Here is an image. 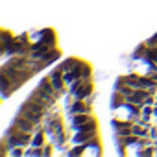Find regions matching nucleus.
Wrapping results in <instances>:
<instances>
[{
    "mask_svg": "<svg viewBox=\"0 0 157 157\" xmlns=\"http://www.w3.org/2000/svg\"><path fill=\"white\" fill-rule=\"evenodd\" d=\"M33 70H30V68H17V67H13V65H10V63H4L2 65V70H0V76H6V78H10L11 82H15V83H21V85H24L30 78H33Z\"/></svg>",
    "mask_w": 157,
    "mask_h": 157,
    "instance_id": "nucleus-1",
    "label": "nucleus"
},
{
    "mask_svg": "<svg viewBox=\"0 0 157 157\" xmlns=\"http://www.w3.org/2000/svg\"><path fill=\"white\" fill-rule=\"evenodd\" d=\"M70 94L76 98V100H85L93 94V82H91V78H80V80H76L72 82L70 85Z\"/></svg>",
    "mask_w": 157,
    "mask_h": 157,
    "instance_id": "nucleus-2",
    "label": "nucleus"
},
{
    "mask_svg": "<svg viewBox=\"0 0 157 157\" xmlns=\"http://www.w3.org/2000/svg\"><path fill=\"white\" fill-rule=\"evenodd\" d=\"M13 126H17V128H19V129H22V131H28V133H35V131L39 129V126H37V124H33L32 120H28V118H24V117H21V115H17V117H15Z\"/></svg>",
    "mask_w": 157,
    "mask_h": 157,
    "instance_id": "nucleus-3",
    "label": "nucleus"
},
{
    "mask_svg": "<svg viewBox=\"0 0 157 157\" xmlns=\"http://www.w3.org/2000/svg\"><path fill=\"white\" fill-rule=\"evenodd\" d=\"M82 155H87V153H91V155H100L102 153V150H100V137L96 135L94 139H91L89 142H85V144H82Z\"/></svg>",
    "mask_w": 157,
    "mask_h": 157,
    "instance_id": "nucleus-4",
    "label": "nucleus"
},
{
    "mask_svg": "<svg viewBox=\"0 0 157 157\" xmlns=\"http://www.w3.org/2000/svg\"><path fill=\"white\" fill-rule=\"evenodd\" d=\"M91 109H93V105L89 104V102H85V100H76L74 104H70L68 105V115H78V113H91Z\"/></svg>",
    "mask_w": 157,
    "mask_h": 157,
    "instance_id": "nucleus-5",
    "label": "nucleus"
},
{
    "mask_svg": "<svg viewBox=\"0 0 157 157\" xmlns=\"http://www.w3.org/2000/svg\"><path fill=\"white\" fill-rule=\"evenodd\" d=\"M96 135H98V131H76V135H72L70 142H72L74 146H78V144H85V142H89L91 139H94Z\"/></svg>",
    "mask_w": 157,
    "mask_h": 157,
    "instance_id": "nucleus-6",
    "label": "nucleus"
},
{
    "mask_svg": "<svg viewBox=\"0 0 157 157\" xmlns=\"http://www.w3.org/2000/svg\"><path fill=\"white\" fill-rule=\"evenodd\" d=\"M17 115H21V117H24V118H28V120H32L33 124H37V126H41V122H43V115H37V113H33L32 109H28V107H24V105H21V109H19V113Z\"/></svg>",
    "mask_w": 157,
    "mask_h": 157,
    "instance_id": "nucleus-7",
    "label": "nucleus"
},
{
    "mask_svg": "<svg viewBox=\"0 0 157 157\" xmlns=\"http://www.w3.org/2000/svg\"><path fill=\"white\" fill-rule=\"evenodd\" d=\"M91 118H93V115H91V113H78V115H70V126H72V129H74L76 126H82V124L89 122Z\"/></svg>",
    "mask_w": 157,
    "mask_h": 157,
    "instance_id": "nucleus-8",
    "label": "nucleus"
},
{
    "mask_svg": "<svg viewBox=\"0 0 157 157\" xmlns=\"http://www.w3.org/2000/svg\"><path fill=\"white\" fill-rule=\"evenodd\" d=\"M126 102H128V96H126V94H122L120 91H115V93H113V96H111V109H113V111H117V109H118V107H122Z\"/></svg>",
    "mask_w": 157,
    "mask_h": 157,
    "instance_id": "nucleus-9",
    "label": "nucleus"
},
{
    "mask_svg": "<svg viewBox=\"0 0 157 157\" xmlns=\"http://www.w3.org/2000/svg\"><path fill=\"white\" fill-rule=\"evenodd\" d=\"M74 131H98V120L93 117L89 122H85V124H82V126H76Z\"/></svg>",
    "mask_w": 157,
    "mask_h": 157,
    "instance_id": "nucleus-10",
    "label": "nucleus"
},
{
    "mask_svg": "<svg viewBox=\"0 0 157 157\" xmlns=\"http://www.w3.org/2000/svg\"><path fill=\"white\" fill-rule=\"evenodd\" d=\"M61 65H63L65 72H70V70H74V68H78V67H80V65H82V61L78 59V57H68V59H65Z\"/></svg>",
    "mask_w": 157,
    "mask_h": 157,
    "instance_id": "nucleus-11",
    "label": "nucleus"
},
{
    "mask_svg": "<svg viewBox=\"0 0 157 157\" xmlns=\"http://www.w3.org/2000/svg\"><path fill=\"white\" fill-rule=\"evenodd\" d=\"M28 100H32V102L39 104V105H41L43 109H46V111H48V109H52V104H48V102H46L44 98H41V96H39V94H37L35 91H33V93H32V94L28 96Z\"/></svg>",
    "mask_w": 157,
    "mask_h": 157,
    "instance_id": "nucleus-12",
    "label": "nucleus"
},
{
    "mask_svg": "<svg viewBox=\"0 0 157 157\" xmlns=\"http://www.w3.org/2000/svg\"><path fill=\"white\" fill-rule=\"evenodd\" d=\"M22 105H24V107H28V109H32V111H33V113H37V115H43V117L46 115V109H43L39 104H35V102H32V100H26Z\"/></svg>",
    "mask_w": 157,
    "mask_h": 157,
    "instance_id": "nucleus-13",
    "label": "nucleus"
},
{
    "mask_svg": "<svg viewBox=\"0 0 157 157\" xmlns=\"http://www.w3.org/2000/svg\"><path fill=\"white\" fill-rule=\"evenodd\" d=\"M30 146H44V129L43 131H35L33 140H32Z\"/></svg>",
    "mask_w": 157,
    "mask_h": 157,
    "instance_id": "nucleus-14",
    "label": "nucleus"
},
{
    "mask_svg": "<svg viewBox=\"0 0 157 157\" xmlns=\"http://www.w3.org/2000/svg\"><path fill=\"white\" fill-rule=\"evenodd\" d=\"M148 56L157 63V46H153V48H150V52H148Z\"/></svg>",
    "mask_w": 157,
    "mask_h": 157,
    "instance_id": "nucleus-15",
    "label": "nucleus"
},
{
    "mask_svg": "<svg viewBox=\"0 0 157 157\" xmlns=\"http://www.w3.org/2000/svg\"><path fill=\"white\" fill-rule=\"evenodd\" d=\"M153 153H155V151H153L150 146H148V150H142V151H140V155H153Z\"/></svg>",
    "mask_w": 157,
    "mask_h": 157,
    "instance_id": "nucleus-16",
    "label": "nucleus"
}]
</instances>
